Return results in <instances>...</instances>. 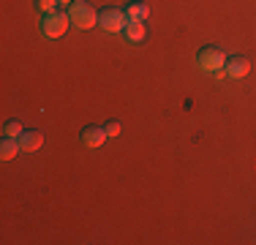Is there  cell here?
Listing matches in <instances>:
<instances>
[{"label": "cell", "mask_w": 256, "mask_h": 245, "mask_svg": "<svg viewBox=\"0 0 256 245\" xmlns=\"http://www.w3.org/2000/svg\"><path fill=\"white\" fill-rule=\"evenodd\" d=\"M79 139H82L84 147L93 150V147H101L104 142H106L109 134H106V128H104V126H84L82 134H79Z\"/></svg>", "instance_id": "5"}, {"label": "cell", "mask_w": 256, "mask_h": 245, "mask_svg": "<svg viewBox=\"0 0 256 245\" xmlns=\"http://www.w3.org/2000/svg\"><path fill=\"white\" fill-rule=\"evenodd\" d=\"M60 6H68V3H74V0H58Z\"/></svg>", "instance_id": "14"}, {"label": "cell", "mask_w": 256, "mask_h": 245, "mask_svg": "<svg viewBox=\"0 0 256 245\" xmlns=\"http://www.w3.org/2000/svg\"><path fill=\"white\" fill-rule=\"evenodd\" d=\"M38 24H41V33H44L46 38H60V36L71 28V20H68V14H63L60 8H54V11L41 14Z\"/></svg>", "instance_id": "3"}, {"label": "cell", "mask_w": 256, "mask_h": 245, "mask_svg": "<svg viewBox=\"0 0 256 245\" xmlns=\"http://www.w3.org/2000/svg\"><path fill=\"white\" fill-rule=\"evenodd\" d=\"M104 128H106L109 139H114V136H118V134H120V122H118V120H109V122H106V126H104Z\"/></svg>", "instance_id": "13"}, {"label": "cell", "mask_w": 256, "mask_h": 245, "mask_svg": "<svg viewBox=\"0 0 256 245\" xmlns=\"http://www.w3.org/2000/svg\"><path fill=\"white\" fill-rule=\"evenodd\" d=\"M58 6H60L58 0H36V8H38L41 14H46V11H54Z\"/></svg>", "instance_id": "12"}, {"label": "cell", "mask_w": 256, "mask_h": 245, "mask_svg": "<svg viewBox=\"0 0 256 245\" xmlns=\"http://www.w3.org/2000/svg\"><path fill=\"white\" fill-rule=\"evenodd\" d=\"M22 131H25V128H22L20 120H8V122L3 126V134H6V136H16V139H20Z\"/></svg>", "instance_id": "11"}, {"label": "cell", "mask_w": 256, "mask_h": 245, "mask_svg": "<svg viewBox=\"0 0 256 245\" xmlns=\"http://www.w3.org/2000/svg\"><path fill=\"white\" fill-rule=\"evenodd\" d=\"M196 63L204 74H212V76H221L224 68H226V54L218 46H202L196 54Z\"/></svg>", "instance_id": "2"}, {"label": "cell", "mask_w": 256, "mask_h": 245, "mask_svg": "<svg viewBox=\"0 0 256 245\" xmlns=\"http://www.w3.org/2000/svg\"><path fill=\"white\" fill-rule=\"evenodd\" d=\"M126 22H128L126 11L114 8V6H109V8H104L98 14V24H101V30H106V33H123Z\"/></svg>", "instance_id": "4"}, {"label": "cell", "mask_w": 256, "mask_h": 245, "mask_svg": "<svg viewBox=\"0 0 256 245\" xmlns=\"http://www.w3.org/2000/svg\"><path fill=\"white\" fill-rule=\"evenodd\" d=\"M123 33H126V38H131V41H142L148 30H144V22H139V20H128Z\"/></svg>", "instance_id": "10"}, {"label": "cell", "mask_w": 256, "mask_h": 245, "mask_svg": "<svg viewBox=\"0 0 256 245\" xmlns=\"http://www.w3.org/2000/svg\"><path fill=\"white\" fill-rule=\"evenodd\" d=\"M248 71H251V60L242 58V54H234L232 60H226V68H224V74L232 79H242L248 76Z\"/></svg>", "instance_id": "6"}, {"label": "cell", "mask_w": 256, "mask_h": 245, "mask_svg": "<svg viewBox=\"0 0 256 245\" xmlns=\"http://www.w3.org/2000/svg\"><path fill=\"white\" fill-rule=\"evenodd\" d=\"M66 14H68L71 24L79 28V30H90L93 24H98V11H96L88 0H74V3H71V8L66 11Z\"/></svg>", "instance_id": "1"}, {"label": "cell", "mask_w": 256, "mask_h": 245, "mask_svg": "<svg viewBox=\"0 0 256 245\" xmlns=\"http://www.w3.org/2000/svg\"><path fill=\"white\" fill-rule=\"evenodd\" d=\"M126 16L128 20H139V22H144L150 16V8H148V3H139V0H134V3H128L126 6Z\"/></svg>", "instance_id": "9"}, {"label": "cell", "mask_w": 256, "mask_h": 245, "mask_svg": "<svg viewBox=\"0 0 256 245\" xmlns=\"http://www.w3.org/2000/svg\"><path fill=\"white\" fill-rule=\"evenodd\" d=\"M16 152H22L20 139H16V136H6V134H3V142H0V158H3V161H11V158H16Z\"/></svg>", "instance_id": "8"}, {"label": "cell", "mask_w": 256, "mask_h": 245, "mask_svg": "<svg viewBox=\"0 0 256 245\" xmlns=\"http://www.w3.org/2000/svg\"><path fill=\"white\" fill-rule=\"evenodd\" d=\"M41 144H44V134L41 131H22V136H20L22 152H36Z\"/></svg>", "instance_id": "7"}]
</instances>
